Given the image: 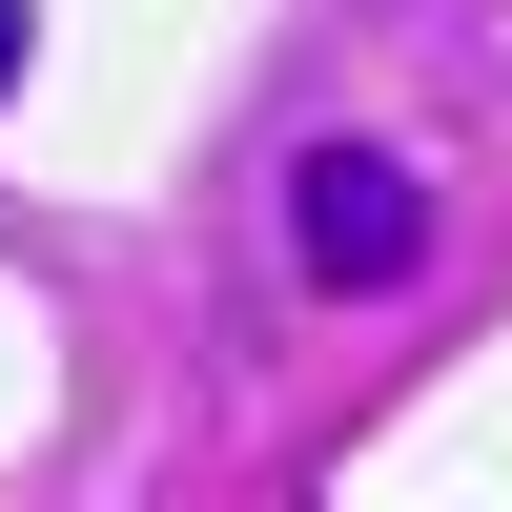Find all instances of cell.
<instances>
[{"instance_id": "obj_1", "label": "cell", "mask_w": 512, "mask_h": 512, "mask_svg": "<svg viewBox=\"0 0 512 512\" xmlns=\"http://www.w3.org/2000/svg\"><path fill=\"white\" fill-rule=\"evenodd\" d=\"M287 246H308V287H410V267H431V185H410L390 144H308Z\"/></svg>"}, {"instance_id": "obj_2", "label": "cell", "mask_w": 512, "mask_h": 512, "mask_svg": "<svg viewBox=\"0 0 512 512\" xmlns=\"http://www.w3.org/2000/svg\"><path fill=\"white\" fill-rule=\"evenodd\" d=\"M0 103H21V0H0Z\"/></svg>"}]
</instances>
